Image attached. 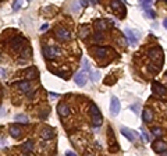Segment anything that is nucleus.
<instances>
[{
	"mask_svg": "<svg viewBox=\"0 0 167 156\" xmlns=\"http://www.w3.org/2000/svg\"><path fill=\"white\" fill-rule=\"evenodd\" d=\"M91 113H92V124H93V127H100L103 124V117L100 114V112H99L98 106L93 105V103L91 105Z\"/></svg>",
	"mask_w": 167,
	"mask_h": 156,
	"instance_id": "nucleus-1",
	"label": "nucleus"
},
{
	"mask_svg": "<svg viewBox=\"0 0 167 156\" xmlns=\"http://www.w3.org/2000/svg\"><path fill=\"white\" fill-rule=\"evenodd\" d=\"M58 55H61V50L58 49L57 46H49V45H45L43 46V56L47 59H55Z\"/></svg>",
	"mask_w": 167,
	"mask_h": 156,
	"instance_id": "nucleus-2",
	"label": "nucleus"
},
{
	"mask_svg": "<svg viewBox=\"0 0 167 156\" xmlns=\"http://www.w3.org/2000/svg\"><path fill=\"white\" fill-rule=\"evenodd\" d=\"M88 73L89 71H85V70H81L80 73H77L74 77V81L78 87H85L88 82Z\"/></svg>",
	"mask_w": 167,
	"mask_h": 156,
	"instance_id": "nucleus-3",
	"label": "nucleus"
},
{
	"mask_svg": "<svg viewBox=\"0 0 167 156\" xmlns=\"http://www.w3.org/2000/svg\"><path fill=\"white\" fill-rule=\"evenodd\" d=\"M124 33H125L127 39L130 40V43L137 45V42H138V39H139V32H138V31H135V29H131V28H125Z\"/></svg>",
	"mask_w": 167,
	"mask_h": 156,
	"instance_id": "nucleus-4",
	"label": "nucleus"
},
{
	"mask_svg": "<svg viewBox=\"0 0 167 156\" xmlns=\"http://www.w3.org/2000/svg\"><path fill=\"white\" fill-rule=\"evenodd\" d=\"M121 110V105L120 100L117 99V96H112V102H110V112H112L113 116H117Z\"/></svg>",
	"mask_w": 167,
	"mask_h": 156,
	"instance_id": "nucleus-5",
	"label": "nucleus"
},
{
	"mask_svg": "<svg viewBox=\"0 0 167 156\" xmlns=\"http://www.w3.org/2000/svg\"><path fill=\"white\" fill-rule=\"evenodd\" d=\"M56 35H57L58 39H61V40H70L71 39V32L67 31V29H64V28H58L57 31H56Z\"/></svg>",
	"mask_w": 167,
	"mask_h": 156,
	"instance_id": "nucleus-6",
	"label": "nucleus"
},
{
	"mask_svg": "<svg viewBox=\"0 0 167 156\" xmlns=\"http://www.w3.org/2000/svg\"><path fill=\"white\" fill-rule=\"evenodd\" d=\"M152 148H153V151L155 152H157V153H162V152H166V142L164 141H155L152 144Z\"/></svg>",
	"mask_w": 167,
	"mask_h": 156,
	"instance_id": "nucleus-7",
	"label": "nucleus"
},
{
	"mask_svg": "<svg viewBox=\"0 0 167 156\" xmlns=\"http://www.w3.org/2000/svg\"><path fill=\"white\" fill-rule=\"evenodd\" d=\"M150 57H152V60L162 62L163 60V52H162V49L160 47H153L152 50H150Z\"/></svg>",
	"mask_w": 167,
	"mask_h": 156,
	"instance_id": "nucleus-8",
	"label": "nucleus"
},
{
	"mask_svg": "<svg viewBox=\"0 0 167 156\" xmlns=\"http://www.w3.org/2000/svg\"><path fill=\"white\" fill-rule=\"evenodd\" d=\"M22 43H24V38L20 37V35L11 39V46H13L14 50H20V49L22 47Z\"/></svg>",
	"mask_w": 167,
	"mask_h": 156,
	"instance_id": "nucleus-9",
	"label": "nucleus"
},
{
	"mask_svg": "<svg viewBox=\"0 0 167 156\" xmlns=\"http://www.w3.org/2000/svg\"><path fill=\"white\" fill-rule=\"evenodd\" d=\"M121 134H123L124 137L127 138L130 142H134V141H135V132H134L132 130H130V128L123 127V128H121Z\"/></svg>",
	"mask_w": 167,
	"mask_h": 156,
	"instance_id": "nucleus-10",
	"label": "nucleus"
},
{
	"mask_svg": "<svg viewBox=\"0 0 167 156\" xmlns=\"http://www.w3.org/2000/svg\"><path fill=\"white\" fill-rule=\"evenodd\" d=\"M152 88H153V92L155 94H157V95H162V96H166V88L163 87V85H160L159 82H153V85H152Z\"/></svg>",
	"mask_w": 167,
	"mask_h": 156,
	"instance_id": "nucleus-11",
	"label": "nucleus"
},
{
	"mask_svg": "<svg viewBox=\"0 0 167 156\" xmlns=\"http://www.w3.org/2000/svg\"><path fill=\"white\" fill-rule=\"evenodd\" d=\"M57 112L60 113V116L65 117V116H68L70 113H71V110H70V107L65 103H60V105L57 106Z\"/></svg>",
	"mask_w": 167,
	"mask_h": 156,
	"instance_id": "nucleus-12",
	"label": "nucleus"
},
{
	"mask_svg": "<svg viewBox=\"0 0 167 156\" xmlns=\"http://www.w3.org/2000/svg\"><path fill=\"white\" fill-rule=\"evenodd\" d=\"M142 117H143V121L145 123H150L153 119V114H152V110L150 109H145L143 113H142Z\"/></svg>",
	"mask_w": 167,
	"mask_h": 156,
	"instance_id": "nucleus-13",
	"label": "nucleus"
},
{
	"mask_svg": "<svg viewBox=\"0 0 167 156\" xmlns=\"http://www.w3.org/2000/svg\"><path fill=\"white\" fill-rule=\"evenodd\" d=\"M38 75H39V74H38L35 67H31V68H28V71H27V78H28V80H35Z\"/></svg>",
	"mask_w": 167,
	"mask_h": 156,
	"instance_id": "nucleus-14",
	"label": "nucleus"
},
{
	"mask_svg": "<svg viewBox=\"0 0 167 156\" xmlns=\"http://www.w3.org/2000/svg\"><path fill=\"white\" fill-rule=\"evenodd\" d=\"M40 135H42L43 139H52V138L55 137V132H53L52 130H49V128H45V130L40 132Z\"/></svg>",
	"mask_w": 167,
	"mask_h": 156,
	"instance_id": "nucleus-15",
	"label": "nucleus"
},
{
	"mask_svg": "<svg viewBox=\"0 0 167 156\" xmlns=\"http://www.w3.org/2000/svg\"><path fill=\"white\" fill-rule=\"evenodd\" d=\"M10 134L14 138H20L21 137V130H20L17 126H11L10 127Z\"/></svg>",
	"mask_w": 167,
	"mask_h": 156,
	"instance_id": "nucleus-16",
	"label": "nucleus"
},
{
	"mask_svg": "<svg viewBox=\"0 0 167 156\" xmlns=\"http://www.w3.org/2000/svg\"><path fill=\"white\" fill-rule=\"evenodd\" d=\"M106 53H107V49H106V47H96V49H95V55L98 56L99 59L105 57Z\"/></svg>",
	"mask_w": 167,
	"mask_h": 156,
	"instance_id": "nucleus-17",
	"label": "nucleus"
},
{
	"mask_svg": "<svg viewBox=\"0 0 167 156\" xmlns=\"http://www.w3.org/2000/svg\"><path fill=\"white\" fill-rule=\"evenodd\" d=\"M14 120H15V121H20V123H28V116L20 113V114H15V116H14Z\"/></svg>",
	"mask_w": 167,
	"mask_h": 156,
	"instance_id": "nucleus-18",
	"label": "nucleus"
},
{
	"mask_svg": "<svg viewBox=\"0 0 167 156\" xmlns=\"http://www.w3.org/2000/svg\"><path fill=\"white\" fill-rule=\"evenodd\" d=\"M18 87H20V89H21V92H28L31 85H29L28 81H22V82L18 84Z\"/></svg>",
	"mask_w": 167,
	"mask_h": 156,
	"instance_id": "nucleus-19",
	"label": "nucleus"
},
{
	"mask_svg": "<svg viewBox=\"0 0 167 156\" xmlns=\"http://www.w3.org/2000/svg\"><path fill=\"white\" fill-rule=\"evenodd\" d=\"M33 149V142L32 141H27L24 145H22V151L24 152H31Z\"/></svg>",
	"mask_w": 167,
	"mask_h": 156,
	"instance_id": "nucleus-20",
	"label": "nucleus"
},
{
	"mask_svg": "<svg viewBox=\"0 0 167 156\" xmlns=\"http://www.w3.org/2000/svg\"><path fill=\"white\" fill-rule=\"evenodd\" d=\"M91 78H92V81H98L99 78H100V73H99V71H92L91 73Z\"/></svg>",
	"mask_w": 167,
	"mask_h": 156,
	"instance_id": "nucleus-21",
	"label": "nucleus"
},
{
	"mask_svg": "<svg viewBox=\"0 0 167 156\" xmlns=\"http://www.w3.org/2000/svg\"><path fill=\"white\" fill-rule=\"evenodd\" d=\"M141 134H142V139H143V142H149V135L145 131V128H141Z\"/></svg>",
	"mask_w": 167,
	"mask_h": 156,
	"instance_id": "nucleus-22",
	"label": "nucleus"
},
{
	"mask_svg": "<svg viewBox=\"0 0 167 156\" xmlns=\"http://www.w3.org/2000/svg\"><path fill=\"white\" fill-rule=\"evenodd\" d=\"M141 6L143 8H146V10H150V6H152V2H148V0H145V2H142Z\"/></svg>",
	"mask_w": 167,
	"mask_h": 156,
	"instance_id": "nucleus-23",
	"label": "nucleus"
},
{
	"mask_svg": "<svg viewBox=\"0 0 167 156\" xmlns=\"http://www.w3.org/2000/svg\"><path fill=\"white\" fill-rule=\"evenodd\" d=\"M106 28V21H103V20H100V21H98V29H105Z\"/></svg>",
	"mask_w": 167,
	"mask_h": 156,
	"instance_id": "nucleus-24",
	"label": "nucleus"
},
{
	"mask_svg": "<svg viewBox=\"0 0 167 156\" xmlns=\"http://www.w3.org/2000/svg\"><path fill=\"white\" fill-rule=\"evenodd\" d=\"M152 132L155 135H156V137H160V135H162V128H152Z\"/></svg>",
	"mask_w": 167,
	"mask_h": 156,
	"instance_id": "nucleus-25",
	"label": "nucleus"
},
{
	"mask_svg": "<svg viewBox=\"0 0 167 156\" xmlns=\"http://www.w3.org/2000/svg\"><path fill=\"white\" fill-rule=\"evenodd\" d=\"M146 17L155 18V17H156V14H155V11H153V10H146Z\"/></svg>",
	"mask_w": 167,
	"mask_h": 156,
	"instance_id": "nucleus-26",
	"label": "nucleus"
},
{
	"mask_svg": "<svg viewBox=\"0 0 167 156\" xmlns=\"http://www.w3.org/2000/svg\"><path fill=\"white\" fill-rule=\"evenodd\" d=\"M21 2H14L13 3V10H18V8H21Z\"/></svg>",
	"mask_w": 167,
	"mask_h": 156,
	"instance_id": "nucleus-27",
	"label": "nucleus"
},
{
	"mask_svg": "<svg viewBox=\"0 0 167 156\" xmlns=\"http://www.w3.org/2000/svg\"><path fill=\"white\" fill-rule=\"evenodd\" d=\"M88 32H89V28H88V27H85V29H82V31H81V37L87 38L88 37Z\"/></svg>",
	"mask_w": 167,
	"mask_h": 156,
	"instance_id": "nucleus-28",
	"label": "nucleus"
},
{
	"mask_svg": "<svg viewBox=\"0 0 167 156\" xmlns=\"http://www.w3.org/2000/svg\"><path fill=\"white\" fill-rule=\"evenodd\" d=\"M6 75H7V71H6V68L0 67V77H2V78H6Z\"/></svg>",
	"mask_w": 167,
	"mask_h": 156,
	"instance_id": "nucleus-29",
	"label": "nucleus"
},
{
	"mask_svg": "<svg viewBox=\"0 0 167 156\" xmlns=\"http://www.w3.org/2000/svg\"><path fill=\"white\" fill-rule=\"evenodd\" d=\"M102 39H103L102 32H98V33H96V38H95V40H96V42H100Z\"/></svg>",
	"mask_w": 167,
	"mask_h": 156,
	"instance_id": "nucleus-30",
	"label": "nucleus"
},
{
	"mask_svg": "<svg viewBox=\"0 0 167 156\" xmlns=\"http://www.w3.org/2000/svg\"><path fill=\"white\" fill-rule=\"evenodd\" d=\"M27 56H29V50H28V49H25V50L22 52V57L27 59Z\"/></svg>",
	"mask_w": 167,
	"mask_h": 156,
	"instance_id": "nucleus-31",
	"label": "nucleus"
},
{
	"mask_svg": "<svg viewBox=\"0 0 167 156\" xmlns=\"http://www.w3.org/2000/svg\"><path fill=\"white\" fill-rule=\"evenodd\" d=\"M65 156H77V153L71 152V151H67V152H65Z\"/></svg>",
	"mask_w": 167,
	"mask_h": 156,
	"instance_id": "nucleus-32",
	"label": "nucleus"
},
{
	"mask_svg": "<svg viewBox=\"0 0 167 156\" xmlns=\"http://www.w3.org/2000/svg\"><path fill=\"white\" fill-rule=\"evenodd\" d=\"M6 145V141H2V139H0V148H2V146H4Z\"/></svg>",
	"mask_w": 167,
	"mask_h": 156,
	"instance_id": "nucleus-33",
	"label": "nucleus"
},
{
	"mask_svg": "<svg viewBox=\"0 0 167 156\" xmlns=\"http://www.w3.org/2000/svg\"><path fill=\"white\" fill-rule=\"evenodd\" d=\"M47 28V24H45V25H42V31H45V29Z\"/></svg>",
	"mask_w": 167,
	"mask_h": 156,
	"instance_id": "nucleus-34",
	"label": "nucleus"
},
{
	"mask_svg": "<svg viewBox=\"0 0 167 156\" xmlns=\"http://www.w3.org/2000/svg\"><path fill=\"white\" fill-rule=\"evenodd\" d=\"M85 156H93V155H89V153H88V155H85Z\"/></svg>",
	"mask_w": 167,
	"mask_h": 156,
	"instance_id": "nucleus-35",
	"label": "nucleus"
},
{
	"mask_svg": "<svg viewBox=\"0 0 167 156\" xmlns=\"http://www.w3.org/2000/svg\"><path fill=\"white\" fill-rule=\"evenodd\" d=\"M24 156H27V155H24Z\"/></svg>",
	"mask_w": 167,
	"mask_h": 156,
	"instance_id": "nucleus-36",
	"label": "nucleus"
}]
</instances>
